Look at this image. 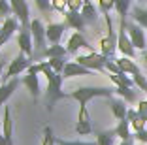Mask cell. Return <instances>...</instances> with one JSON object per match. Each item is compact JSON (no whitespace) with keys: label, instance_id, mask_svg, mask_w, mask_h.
I'll return each mask as SVG.
<instances>
[{"label":"cell","instance_id":"1","mask_svg":"<svg viewBox=\"0 0 147 145\" xmlns=\"http://www.w3.org/2000/svg\"><path fill=\"white\" fill-rule=\"evenodd\" d=\"M38 64H40V74H43L45 79H47V109L53 111V107H55V104L59 100L66 98V94L62 92V81H64V77H62V74L55 72L51 68L49 60H40Z\"/></svg>","mask_w":147,"mask_h":145},{"label":"cell","instance_id":"2","mask_svg":"<svg viewBox=\"0 0 147 145\" xmlns=\"http://www.w3.org/2000/svg\"><path fill=\"white\" fill-rule=\"evenodd\" d=\"M115 94V89L109 87H78L70 94H66V98H72L79 104V107H85L92 98H111Z\"/></svg>","mask_w":147,"mask_h":145},{"label":"cell","instance_id":"3","mask_svg":"<svg viewBox=\"0 0 147 145\" xmlns=\"http://www.w3.org/2000/svg\"><path fill=\"white\" fill-rule=\"evenodd\" d=\"M30 32H32L34 49H36V53L32 55V60H40V55L47 49V45H45V42H47V34H45L47 28L42 23V19H32L30 21Z\"/></svg>","mask_w":147,"mask_h":145},{"label":"cell","instance_id":"4","mask_svg":"<svg viewBox=\"0 0 147 145\" xmlns=\"http://www.w3.org/2000/svg\"><path fill=\"white\" fill-rule=\"evenodd\" d=\"M76 62H79L81 66L92 70V72H106V62H108V57L102 55V53H87V55H76Z\"/></svg>","mask_w":147,"mask_h":145},{"label":"cell","instance_id":"5","mask_svg":"<svg viewBox=\"0 0 147 145\" xmlns=\"http://www.w3.org/2000/svg\"><path fill=\"white\" fill-rule=\"evenodd\" d=\"M34 62V60L30 59V57H26V55H23V53H19L15 59L9 62V66H8V70H6V74H4V77H2V83H8L9 79H13V77H17L21 72H25V70H28L30 68V64Z\"/></svg>","mask_w":147,"mask_h":145},{"label":"cell","instance_id":"6","mask_svg":"<svg viewBox=\"0 0 147 145\" xmlns=\"http://www.w3.org/2000/svg\"><path fill=\"white\" fill-rule=\"evenodd\" d=\"M104 19H106V26H108V36L100 38V53L106 55L108 59H113V55H115V51H117V36H115V32H113L111 17H109V15H104Z\"/></svg>","mask_w":147,"mask_h":145},{"label":"cell","instance_id":"7","mask_svg":"<svg viewBox=\"0 0 147 145\" xmlns=\"http://www.w3.org/2000/svg\"><path fill=\"white\" fill-rule=\"evenodd\" d=\"M21 83L28 89V92H30L34 98H40L42 87H40V64L38 62L30 64V68L26 70V76L21 79Z\"/></svg>","mask_w":147,"mask_h":145},{"label":"cell","instance_id":"8","mask_svg":"<svg viewBox=\"0 0 147 145\" xmlns=\"http://www.w3.org/2000/svg\"><path fill=\"white\" fill-rule=\"evenodd\" d=\"M117 49L121 51L123 57H128V59H134L136 57V47L130 40L128 32H126V21H121L119 25V34H117Z\"/></svg>","mask_w":147,"mask_h":145},{"label":"cell","instance_id":"9","mask_svg":"<svg viewBox=\"0 0 147 145\" xmlns=\"http://www.w3.org/2000/svg\"><path fill=\"white\" fill-rule=\"evenodd\" d=\"M13 9V17L19 21L21 28H30V9H28V4L26 0H9Z\"/></svg>","mask_w":147,"mask_h":145},{"label":"cell","instance_id":"10","mask_svg":"<svg viewBox=\"0 0 147 145\" xmlns=\"http://www.w3.org/2000/svg\"><path fill=\"white\" fill-rule=\"evenodd\" d=\"M66 49H68V53H74V55H78L79 49H87L89 53L94 51V49H92V45L87 42V38L83 36V32H74V34L68 38Z\"/></svg>","mask_w":147,"mask_h":145},{"label":"cell","instance_id":"11","mask_svg":"<svg viewBox=\"0 0 147 145\" xmlns=\"http://www.w3.org/2000/svg\"><path fill=\"white\" fill-rule=\"evenodd\" d=\"M17 45H19V51L23 53V55L26 57H30L34 55V40H32V32L30 28H21L19 30V34H17Z\"/></svg>","mask_w":147,"mask_h":145},{"label":"cell","instance_id":"12","mask_svg":"<svg viewBox=\"0 0 147 145\" xmlns=\"http://www.w3.org/2000/svg\"><path fill=\"white\" fill-rule=\"evenodd\" d=\"M126 32H128L130 40L134 43L136 49H145L147 42H145V32H143V26H140L138 23H126Z\"/></svg>","mask_w":147,"mask_h":145},{"label":"cell","instance_id":"13","mask_svg":"<svg viewBox=\"0 0 147 145\" xmlns=\"http://www.w3.org/2000/svg\"><path fill=\"white\" fill-rule=\"evenodd\" d=\"M2 136L8 145H13V119L9 106L2 107Z\"/></svg>","mask_w":147,"mask_h":145},{"label":"cell","instance_id":"14","mask_svg":"<svg viewBox=\"0 0 147 145\" xmlns=\"http://www.w3.org/2000/svg\"><path fill=\"white\" fill-rule=\"evenodd\" d=\"M76 132L79 136H89L92 132V123H91V115L85 107H79V115H78V123H76Z\"/></svg>","mask_w":147,"mask_h":145},{"label":"cell","instance_id":"15","mask_svg":"<svg viewBox=\"0 0 147 145\" xmlns=\"http://www.w3.org/2000/svg\"><path fill=\"white\" fill-rule=\"evenodd\" d=\"M91 74H92V70L81 66V64L76 62V60L66 62L64 70H62V77H64V79H72V77H78V76H91Z\"/></svg>","mask_w":147,"mask_h":145},{"label":"cell","instance_id":"16","mask_svg":"<svg viewBox=\"0 0 147 145\" xmlns=\"http://www.w3.org/2000/svg\"><path fill=\"white\" fill-rule=\"evenodd\" d=\"M64 23L68 28H74L76 32H85V19H83V15L79 11H66L64 13Z\"/></svg>","mask_w":147,"mask_h":145},{"label":"cell","instance_id":"17","mask_svg":"<svg viewBox=\"0 0 147 145\" xmlns=\"http://www.w3.org/2000/svg\"><path fill=\"white\" fill-rule=\"evenodd\" d=\"M108 104H109V107H111V113L115 115L117 121H125V119H126L128 107H126V102H125L123 98H115V96H111V98H108Z\"/></svg>","mask_w":147,"mask_h":145},{"label":"cell","instance_id":"18","mask_svg":"<svg viewBox=\"0 0 147 145\" xmlns=\"http://www.w3.org/2000/svg\"><path fill=\"white\" fill-rule=\"evenodd\" d=\"M47 42H51V43H61V38H62V34H64V30L68 28L66 26V23H49L47 26Z\"/></svg>","mask_w":147,"mask_h":145},{"label":"cell","instance_id":"19","mask_svg":"<svg viewBox=\"0 0 147 145\" xmlns=\"http://www.w3.org/2000/svg\"><path fill=\"white\" fill-rule=\"evenodd\" d=\"M19 83H21V81H19L17 77H13V79H9L8 83H2V85H0V107L6 106L8 98L15 92V89L19 87Z\"/></svg>","mask_w":147,"mask_h":145},{"label":"cell","instance_id":"20","mask_svg":"<svg viewBox=\"0 0 147 145\" xmlns=\"http://www.w3.org/2000/svg\"><path fill=\"white\" fill-rule=\"evenodd\" d=\"M79 13L83 15L87 25H96V21H98V9L94 8V4H92L91 0H83V6H81V11Z\"/></svg>","mask_w":147,"mask_h":145},{"label":"cell","instance_id":"21","mask_svg":"<svg viewBox=\"0 0 147 145\" xmlns=\"http://www.w3.org/2000/svg\"><path fill=\"white\" fill-rule=\"evenodd\" d=\"M115 62L119 64L121 72L128 74V76H136V74H140V72H142V70L138 68V64H136L132 59H128V57H121V59H115Z\"/></svg>","mask_w":147,"mask_h":145},{"label":"cell","instance_id":"22","mask_svg":"<svg viewBox=\"0 0 147 145\" xmlns=\"http://www.w3.org/2000/svg\"><path fill=\"white\" fill-rule=\"evenodd\" d=\"M115 134L117 138L123 140H134V134H132V126H130V121L125 119V121H119V124L115 126Z\"/></svg>","mask_w":147,"mask_h":145},{"label":"cell","instance_id":"23","mask_svg":"<svg viewBox=\"0 0 147 145\" xmlns=\"http://www.w3.org/2000/svg\"><path fill=\"white\" fill-rule=\"evenodd\" d=\"M126 119L130 121V126H132V130L134 132H140V130H143L145 128V121H143V117L138 113V109H128V113H126Z\"/></svg>","mask_w":147,"mask_h":145},{"label":"cell","instance_id":"24","mask_svg":"<svg viewBox=\"0 0 147 145\" xmlns=\"http://www.w3.org/2000/svg\"><path fill=\"white\" fill-rule=\"evenodd\" d=\"M66 55H68V49H66L64 45L53 43V45H49L47 49L40 55V59H53V57H66Z\"/></svg>","mask_w":147,"mask_h":145},{"label":"cell","instance_id":"25","mask_svg":"<svg viewBox=\"0 0 147 145\" xmlns=\"http://www.w3.org/2000/svg\"><path fill=\"white\" fill-rule=\"evenodd\" d=\"M115 94L117 96H121L126 104H134L138 100V94L132 87H115Z\"/></svg>","mask_w":147,"mask_h":145},{"label":"cell","instance_id":"26","mask_svg":"<svg viewBox=\"0 0 147 145\" xmlns=\"http://www.w3.org/2000/svg\"><path fill=\"white\" fill-rule=\"evenodd\" d=\"M115 128L113 130H104L96 134V145H115Z\"/></svg>","mask_w":147,"mask_h":145},{"label":"cell","instance_id":"27","mask_svg":"<svg viewBox=\"0 0 147 145\" xmlns=\"http://www.w3.org/2000/svg\"><path fill=\"white\" fill-rule=\"evenodd\" d=\"M132 19H134V23H138L140 26L147 28V9L145 8H142V6L132 8Z\"/></svg>","mask_w":147,"mask_h":145},{"label":"cell","instance_id":"28","mask_svg":"<svg viewBox=\"0 0 147 145\" xmlns=\"http://www.w3.org/2000/svg\"><path fill=\"white\" fill-rule=\"evenodd\" d=\"M130 4H132V0H115V9L119 13L121 21H126L128 11H130Z\"/></svg>","mask_w":147,"mask_h":145},{"label":"cell","instance_id":"29","mask_svg":"<svg viewBox=\"0 0 147 145\" xmlns=\"http://www.w3.org/2000/svg\"><path fill=\"white\" fill-rule=\"evenodd\" d=\"M57 143V138L53 134V128L51 126H43V138H42V145H55Z\"/></svg>","mask_w":147,"mask_h":145},{"label":"cell","instance_id":"30","mask_svg":"<svg viewBox=\"0 0 147 145\" xmlns=\"http://www.w3.org/2000/svg\"><path fill=\"white\" fill-rule=\"evenodd\" d=\"M49 64H51V68L55 72L62 74V70L66 66V57H53V59H49Z\"/></svg>","mask_w":147,"mask_h":145},{"label":"cell","instance_id":"31","mask_svg":"<svg viewBox=\"0 0 147 145\" xmlns=\"http://www.w3.org/2000/svg\"><path fill=\"white\" fill-rule=\"evenodd\" d=\"M115 8V0H98V9L102 15H109V11Z\"/></svg>","mask_w":147,"mask_h":145},{"label":"cell","instance_id":"32","mask_svg":"<svg viewBox=\"0 0 147 145\" xmlns=\"http://www.w3.org/2000/svg\"><path fill=\"white\" fill-rule=\"evenodd\" d=\"M13 15V9H11V4H9V0H2L0 2V17L2 19H8Z\"/></svg>","mask_w":147,"mask_h":145},{"label":"cell","instance_id":"33","mask_svg":"<svg viewBox=\"0 0 147 145\" xmlns=\"http://www.w3.org/2000/svg\"><path fill=\"white\" fill-rule=\"evenodd\" d=\"M132 79H134L136 87H138L140 90H145V92H147V79H145V76H143L142 72L136 74V76H132Z\"/></svg>","mask_w":147,"mask_h":145},{"label":"cell","instance_id":"34","mask_svg":"<svg viewBox=\"0 0 147 145\" xmlns=\"http://www.w3.org/2000/svg\"><path fill=\"white\" fill-rule=\"evenodd\" d=\"M51 6H53V9L59 11V13H66V11H68L66 0H51Z\"/></svg>","mask_w":147,"mask_h":145},{"label":"cell","instance_id":"35","mask_svg":"<svg viewBox=\"0 0 147 145\" xmlns=\"http://www.w3.org/2000/svg\"><path fill=\"white\" fill-rule=\"evenodd\" d=\"M36 2V6H38V9L40 11H51L53 9V6H51V0H34Z\"/></svg>","mask_w":147,"mask_h":145},{"label":"cell","instance_id":"36","mask_svg":"<svg viewBox=\"0 0 147 145\" xmlns=\"http://www.w3.org/2000/svg\"><path fill=\"white\" fill-rule=\"evenodd\" d=\"M70 11H81V6H83V0H66Z\"/></svg>","mask_w":147,"mask_h":145},{"label":"cell","instance_id":"37","mask_svg":"<svg viewBox=\"0 0 147 145\" xmlns=\"http://www.w3.org/2000/svg\"><path fill=\"white\" fill-rule=\"evenodd\" d=\"M134 141L147 145V128H143V130H140V132H134Z\"/></svg>","mask_w":147,"mask_h":145},{"label":"cell","instance_id":"38","mask_svg":"<svg viewBox=\"0 0 147 145\" xmlns=\"http://www.w3.org/2000/svg\"><path fill=\"white\" fill-rule=\"evenodd\" d=\"M57 145H96V141H66V140H57Z\"/></svg>","mask_w":147,"mask_h":145},{"label":"cell","instance_id":"39","mask_svg":"<svg viewBox=\"0 0 147 145\" xmlns=\"http://www.w3.org/2000/svg\"><path fill=\"white\" fill-rule=\"evenodd\" d=\"M138 113H140V115L147 113V100H142V102H138Z\"/></svg>","mask_w":147,"mask_h":145},{"label":"cell","instance_id":"40","mask_svg":"<svg viewBox=\"0 0 147 145\" xmlns=\"http://www.w3.org/2000/svg\"><path fill=\"white\" fill-rule=\"evenodd\" d=\"M9 38H11V36H9V34H8V32H4V30L0 28V47L4 45V43H6V42H8V40H9Z\"/></svg>","mask_w":147,"mask_h":145},{"label":"cell","instance_id":"41","mask_svg":"<svg viewBox=\"0 0 147 145\" xmlns=\"http://www.w3.org/2000/svg\"><path fill=\"white\" fill-rule=\"evenodd\" d=\"M2 77H4V60H0V83H2Z\"/></svg>","mask_w":147,"mask_h":145},{"label":"cell","instance_id":"42","mask_svg":"<svg viewBox=\"0 0 147 145\" xmlns=\"http://www.w3.org/2000/svg\"><path fill=\"white\" fill-rule=\"evenodd\" d=\"M119 145H134V140H123Z\"/></svg>","mask_w":147,"mask_h":145},{"label":"cell","instance_id":"43","mask_svg":"<svg viewBox=\"0 0 147 145\" xmlns=\"http://www.w3.org/2000/svg\"><path fill=\"white\" fill-rule=\"evenodd\" d=\"M138 2H147V0H138Z\"/></svg>","mask_w":147,"mask_h":145},{"label":"cell","instance_id":"44","mask_svg":"<svg viewBox=\"0 0 147 145\" xmlns=\"http://www.w3.org/2000/svg\"><path fill=\"white\" fill-rule=\"evenodd\" d=\"M145 62H147V53H145Z\"/></svg>","mask_w":147,"mask_h":145},{"label":"cell","instance_id":"45","mask_svg":"<svg viewBox=\"0 0 147 145\" xmlns=\"http://www.w3.org/2000/svg\"><path fill=\"white\" fill-rule=\"evenodd\" d=\"M0 2H2V0H0Z\"/></svg>","mask_w":147,"mask_h":145}]
</instances>
